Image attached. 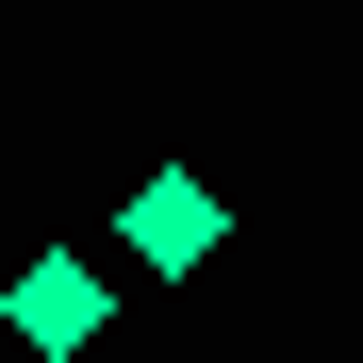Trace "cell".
Segmentation results:
<instances>
[{"mask_svg": "<svg viewBox=\"0 0 363 363\" xmlns=\"http://www.w3.org/2000/svg\"><path fill=\"white\" fill-rule=\"evenodd\" d=\"M0 330H17V347H33V363H83V347H99V330H116V281H99V264H83V248H33V264H17V281H0Z\"/></svg>", "mask_w": 363, "mask_h": 363, "instance_id": "7a4b0ae2", "label": "cell"}, {"mask_svg": "<svg viewBox=\"0 0 363 363\" xmlns=\"http://www.w3.org/2000/svg\"><path fill=\"white\" fill-rule=\"evenodd\" d=\"M116 248H133L149 281H199V264L231 248V199H215V182H199V165H149V182H133V199H116Z\"/></svg>", "mask_w": 363, "mask_h": 363, "instance_id": "6da1fadb", "label": "cell"}]
</instances>
